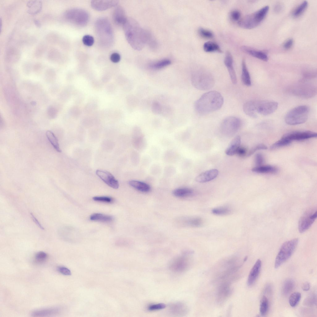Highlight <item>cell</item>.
Listing matches in <instances>:
<instances>
[{
  "mask_svg": "<svg viewBox=\"0 0 317 317\" xmlns=\"http://www.w3.org/2000/svg\"><path fill=\"white\" fill-rule=\"evenodd\" d=\"M243 110L245 113L249 116L254 118L257 117L254 104V101H250L245 102L243 105Z\"/></svg>",
  "mask_w": 317,
  "mask_h": 317,
  "instance_id": "24",
  "label": "cell"
},
{
  "mask_svg": "<svg viewBox=\"0 0 317 317\" xmlns=\"http://www.w3.org/2000/svg\"><path fill=\"white\" fill-rule=\"evenodd\" d=\"M171 63L170 59H165L153 63L151 64L149 66L152 69L159 70L169 65Z\"/></svg>",
  "mask_w": 317,
  "mask_h": 317,
  "instance_id": "31",
  "label": "cell"
},
{
  "mask_svg": "<svg viewBox=\"0 0 317 317\" xmlns=\"http://www.w3.org/2000/svg\"><path fill=\"white\" fill-rule=\"evenodd\" d=\"M96 175L106 184L111 188L117 189L119 187V183L114 176L106 171L98 170L96 171Z\"/></svg>",
  "mask_w": 317,
  "mask_h": 317,
  "instance_id": "15",
  "label": "cell"
},
{
  "mask_svg": "<svg viewBox=\"0 0 317 317\" xmlns=\"http://www.w3.org/2000/svg\"><path fill=\"white\" fill-rule=\"evenodd\" d=\"M189 259L185 256L177 257L172 260L170 264L171 269L176 272H182L186 270L189 264Z\"/></svg>",
  "mask_w": 317,
  "mask_h": 317,
  "instance_id": "12",
  "label": "cell"
},
{
  "mask_svg": "<svg viewBox=\"0 0 317 317\" xmlns=\"http://www.w3.org/2000/svg\"><path fill=\"white\" fill-rule=\"evenodd\" d=\"M203 48L204 51L206 52H221V50L218 45L211 41H208L205 43L203 46Z\"/></svg>",
  "mask_w": 317,
  "mask_h": 317,
  "instance_id": "30",
  "label": "cell"
},
{
  "mask_svg": "<svg viewBox=\"0 0 317 317\" xmlns=\"http://www.w3.org/2000/svg\"><path fill=\"white\" fill-rule=\"evenodd\" d=\"M60 308L59 307H52L38 310L32 312L31 315L33 317H42L54 315L60 312Z\"/></svg>",
  "mask_w": 317,
  "mask_h": 317,
  "instance_id": "21",
  "label": "cell"
},
{
  "mask_svg": "<svg viewBox=\"0 0 317 317\" xmlns=\"http://www.w3.org/2000/svg\"><path fill=\"white\" fill-rule=\"evenodd\" d=\"M224 103V98L218 92L212 91L202 95L194 103L196 111L201 114L214 112L219 109Z\"/></svg>",
  "mask_w": 317,
  "mask_h": 317,
  "instance_id": "2",
  "label": "cell"
},
{
  "mask_svg": "<svg viewBox=\"0 0 317 317\" xmlns=\"http://www.w3.org/2000/svg\"><path fill=\"white\" fill-rule=\"evenodd\" d=\"M128 183L132 187L143 192H148L150 189V187L148 184L140 181L132 180L129 181Z\"/></svg>",
  "mask_w": 317,
  "mask_h": 317,
  "instance_id": "25",
  "label": "cell"
},
{
  "mask_svg": "<svg viewBox=\"0 0 317 317\" xmlns=\"http://www.w3.org/2000/svg\"><path fill=\"white\" fill-rule=\"evenodd\" d=\"M317 216V211L315 208H310L307 210L299 219L298 229L300 233H303L308 230L312 225Z\"/></svg>",
  "mask_w": 317,
  "mask_h": 317,
  "instance_id": "10",
  "label": "cell"
},
{
  "mask_svg": "<svg viewBox=\"0 0 317 317\" xmlns=\"http://www.w3.org/2000/svg\"><path fill=\"white\" fill-rule=\"evenodd\" d=\"M317 134L310 131H297L289 132L284 134L282 137L291 141H300L316 137Z\"/></svg>",
  "mask_w": 317,
  "mask_h": 317,
  "instance_id": "13",
  "label": "cell"
},
{
  "mask_svg": "<svg viewBox=\"0 0 317 317\" xmlns=\"http://www.w3.org/2000/svg\"><path fill=\"white\" fill-rule=\"evenodd\" d=\"M82 42L84 45L88 46H92L94 42L93 37L90 35H85L82 38Z\"/></svg>",
  "mask_w": 317,
  "mask_h": 317,
  "instance_id": "43",
  "label": "cell"
},
{
  "mask_svg": "<svg viewBox=\"0 0 317 317\" xmlns=\"http://www.w3.org/2000/svg\"><path fill=\"white\" fill-rule=\"evenodd\" d=\"M230 208L227 207H220L215 208L212 210V213L217 215H225L228 214L231 212Z\"/></svg>",
  "mask_w": 317,
  "mask_h": 317,
  "instance_id": "40",
  "label": "cell"
},
{
  "mask_svg": "<svg viewBox=\"0 0 317 317\" xmlns=\"http://www.w3.org/2000/svg\"><path fill=\"white\" fill-rule=\"evenodd\" d=\"M293 44V40L292 38H289L286 40L284 43L283 47L286 49H290Z\"/></svg>",
  "mask_w": 317,
  "mask_h": 317,
  "instance_id": "54",
  "label": "cell"
},
{
  "mask_svg": "<svg viewBox=\"0 0 317 317\" xmlns=\"http://www.w3.org/2000/svg\"><path fill=\"white\" fill-rule=\"evenodd\" d=\"M240 119L235 116L228 117L222 121L220 126L222 133L228 136L234 134L238 130L241 125Z\"/></svg>",
  "mask_w": 317,
  "mask_h": 317,
  "instance_id": "9",
  "label": "cell"
},
{
  "mask_svg": "<svg viewBox=\"0 0 317 317\" xmlns=\"http://www.w3.org/2000/svg\"><path fill=\"white\" fill-rule=\"evenodd\" d=\"M247 154L246 149L244 147L240 146L238 149L236 154L239 156L243 157L246 155Z\"/></svg>",
  "mask_w": 317,
  "mask_h": 317,
  "instance_id": "55",
  "label": "cell"
},
{
  "mask_svg": "<svg viewBox=\"0 0 317 317\" xmlns=\"http://www.w3.org/2000/svg\"><path fill=\"white\" fill-rule=\"evenodd\" d=\"M301 295L300 293L295 292L292 293L290 296L289 302V305L292 307H295L300 300Z\"/></svg>",
  "mask_w": 317,
  "mask_h": 317,
  "instance_id": "38",
  "label": "cell"
},
{
  "mask_svg": "<svg viewBox=\"0 0 317 317\" xmlns=\"http://www.w3.org/2000/svg\"><path fill=\"white\" fill-rule=\"evenodd\" d=\"M255 107L256 112L263 115H267L274 112L277 109L278 103L277 102L271 101H254Z\"/></svg>",
  "mask_w": 317,
  "mask_h": 317,
  "instance_id": "11",
  "label": "cell"
},
{
  "mask_svg": "<svg viewBox=\"0 0 317 317\" xmlns=\"http://www.w3.org/2000/svg\"><path fill=\"white\" fill-rule=\"evenodd\" d=\"M31 217L33 221L35 223V224L37 225V226L41 229H44V228L42 226L41 224L40 223L37 219L35 217L34 215L32 213H30Z\"/></svg>",
  "mask_w": 317,
  "mask_h": 317,
  "instance_id": "56",
  "label": "cell"
},
{
  "mask_svg": "<svg viewBox=\"0 0 317 317\" xmlns=\"http://www.w3.org/2000/svg\"><path fill=\"white\" fill-rule=\"evenodd\" d=\"M298 242L297 238H294L284 242L281 245L276 256L275 268H278L288 259L294 252Z\"/></svg>",
  "mask_w": 317,
  "mask_h": 317,
  "instance_id": "7",
  "label": "cell"
},
{
  "mask_svg": "<svg viewBox=\"0 0 317 317\" xmlns=\"http://www.w3.org/2000/svg\"><path fill=\"white\" fill-rule=\"evenodd\" d=\"M261 265L262 262L260 259H257L249 273L247 281L248 286L252 285L255 281L260 273Z\"/></svg>",
  "mask_w": 317,
  "mask_h": 317,
  "instance_id": "19",
  "label": "cell"
},
{
  "mask_svg": "<svg viewBox=\"0 0 317 317\" xmlns=\"http://www.w3.org/2000/svg\"><path fill=\"white\" fill-rule=\"evenodd\" d=\"M304 304L312 306L316 304V296L315 294H311L307 297L304 302Z\"/></svg>",
  "mask_w": 317,
  "mask_h": 317,
  "instance_id": "42",
  "label": "cell"
},
{
  "mask_svg": "<svg viewBox=\"0 0 317 317\" xmlns=\"http://www.w3.org/2000/svg\"><path fill=\"white\" fill-rule=\"evenodd\" d=\"M193 85L200 90H207L211 89L215 84L214 77L210 73L198 70L193 72L191 77Z\"/></svg>",
  "mask_w": 317,
  "mask_h": 317,
  "instance_id": "5",
  "label": "cell"
},
{
  "mask_svg": "<svg viewBox=\"0 0 317 317\" xmlns=\"http://www.w3.org/2000/svg\"><path fill=\"white\" fill-rule=\"evenodd\" d=\"M291 90L292 93L297 96L305 98H310L315 95V89L311 85L307 84H301L296 85Z\"/></svg>",
  "mask_w": 317,
  "mask_h": 317,
  "instance_id": "14",
  "label": "cell"
},
{
  "mask_svg": "<svg viewBox=\"0 0 317 317\" xmlns=\"http://www.w3.org/2000/svg\"><path fill=\"white\" fill-rule=\"evenodd\" d=\"M46 137L51 144L56 150L58 152H60L58 141L54 134L50 131H48L46 133Z\"/></svg>",
  "mask_w": 317,
  "mask_h": 317,
  "instance_id": "34",
  "label": "cell"
},
{
  "mask_svg": "<svg viewBox=\"0 0 317 317\" xmlns=\"http://www.w3.org/2000/svg\"><path fill=\"white\" fill-rule=\"evenodd\" d=\"M65 18L68 21L79 27L86 25L89 20V15L84 10L73 8L67 11L64 13Z\"/></svg>",
  "mask_w": 317,
  "mask_h": 317,
  "instance_id": "8",
  "label": "cell"
},
{
  "mask_svg": "<svg viewBox=\"0 0 317 317\" xmlns=\"http://www.w3.org/2000/svg\"><path fill=\"white\" fill-rule=\"evenodd\" d=\"M283 6L280 3H278L274 7V11L276 12H279L283 9Z\"/></svg>",
  "mask_w": 317,
  "mask_h": 317,
  "instance_id": "57",
  "label": "cell"
},
{
  "mask_svg": "<svg viewBox=\"0 0 317 317\" xmlns=\"http://www.w3.org/2000/svg\"><path fill=\"white\" fill-rule=\"evenodd\" d=\"M252 171L259 173H275L277 172V169L275 167L271 166L261 165L253 168Z\"/></svg>",
  "mask_w": 317,
  "mask_h": 317,
  "instance_id": "28",
  "label": "cell"
},
{
  "mask_svg": "<svg viewBox=\"0 0 317 317\" xmlns=\"http://www.w3.org/2000/svg\"><path fill=\"white\" fill-rule=\"evenodd\" d=\"M28 8V13L30 14H34L39 12L42 7V2L40 1H30L27 3Z\"/></svg>",
  "mask_w": 317,
  "mask_h": 317,
  "instance_id": "27",
  "label": "cell"
},
{
  "mask_svg": "<svg viewBox=\"0 0 317 317\" xmlns=\"http://www.w3.org/2000/svg\"><path fill=\"white\" fill-rule=\"evenodd\" d=\"M90 218L93 221L107 222L111 221L113 219L111 216L100 213L93 214L90 216Z\"/></svg>",
  "mask_w": 317,
  "mask_h": 317,
  "instance_id": "33",
  "label": "cell"
},
{
  "mask_svg": "<svg viewBox=\"0 0 317 317\" xmlns=\"http://www.w3.org/2000/svg\"><path fill=\"white\" fill-rule=\"evenodd\" d=\"M184 222L185 224L193 227H199L203 224L202 219L199 217L189 218L186 219Z\"/></svg>",
  "mask_w": 317,
  "mask_h": 317,
  "instance_id": "36",
  "label": "cell"
},
{
  "mask_svg": "<svg viewBox=\"0 0 317 317\" xmlns=\"http://www.w3.org/2000/svg\"><path fill=\"white\" fill-rule=\"evenodd\" d=\"M47 254L43 251L38 252L35 255L36 260L39 263L44 262L47 259Z\"/></svg>",
  "mask_w": 317,
  "mask_h": 317,
  "instance_id": "44",
  "label": "cell"
},
{
  "mask_svg": "<svg viewBox=\"0 0 317 317\" xmlns=\"http://www.w3.org/2000/svg\"><path fill=\"white\" fill-rule=\"evenodd\" d=\"M224 63L227 67L231 81L234 85L237 83V77L233 65V59L231 53L227 51L224 59Z\"/></svg>",
  "mask_w": 317,
  "mask_h": 317,
  "instance_id": "17",
  "label": "cell"
},
{
  "mask_svg": "<svg viewBox=\"0 0 317 317\" xmlns=\"http://www.w3.org/2000/svg\"><path fill=\"white\" fill-rule=\"evenodd\" d=\"M166 305L164 303H160L151 305L148 307V310L150 311L156 310L164 309Z\"/></svg>",
  "mask_w": 317,
  "mask_h": 317,
  "instance_id": "46",
  "label": "cell"
},
{
  "mask_svg": "<svg viewBox=\"0 0 317 317\" xmlns=\"http://www.w3.org/2000/svg\"><path fill=\"white\" fill-rule=\"evenodd\" d=\"M34 22L35 24L37 26V27H41V24L40 22L39 21L36 20H34Z\"/></svg>",
  "mask_w": 317,
  "mask_h": 317,
  "instance_id": "60",
  "label": "cell"
},
{
  "mask_svg": "<svg viewBox=\"0 0 317 317\" xmlns=\"http://www.w3.org/2000/svg\"><path fill=\"white\" fill-rule=\"evenodd\" d=\"M119 3L117 0H92L91 4L92 7L98 11H103L116 6Z\"/></svg>",
  "mask_w": 317,
  "mask_h": 317,
  "instance_id": "16",
  "label": "cell"
},
{
  "mask_svg": "<svg viewBox=\"0 0 317 317\" xmlns=\"http://www.w3.org/2000/svg\"><path fill=\"white\" fill-rule=\"evenodd\" d=\"M172 193L174 196L177 197H187L193 193V190L187 188H180L174 190Z\"/></svg>",
  "mask_w": 317,
  "mask_h": 317,
  "instance_id": "29",
  "label": "cell"
},
{
  "mask_svg": "<svg viewBox=\"0 0 317 317\" xmlns=\"http://www.w3.org/2000/svg\"><path fill=\"white\" fill-rule=\"evenodd\" d=\"M308 5V2L306 1L302 2L294 11L293 13V16L297 17L301 15L306 9Z\"/></svg>",
  "mask_w": 317,
  "mask_h": 317,
  "instance_id": "37",
  "label": "cell"
},
{
  "mask_svg": "<svg viewBox=\"0 0 317 317\" xmlns=\"http://www.w3.org/2000/svg\"><path fill=\"white\" fill-rule=\"evenodd\" d=\"M160 106L158 103H155L153 104V111L156 112H159V111H160Z\"/></svg>",
  "mask_w": 317,
  "mask_h": 317,
  "instance_id": "59",
  "label": "cell"
},
{
  "mask_svg": "<svg viewBox=\"0 0 317 317\" xmlns=\"http://www.w3.org/2000/svg\"><path fill=\"white\" fill-rule=\"evenodd\" d=\"M269 10V6H265L254 13L240 19L238 21V24L240 27L243 28H253L258 26L264 19Z\"/></svg>",
  "mask_w": 317,
  "mask_h": 317,
  "instance_id": "4",
  "label": "cell"
},
{
  "mask_svg": "<svg viewBox=\"0 0 317 317\" xmlns=\"http://www.w3.org/2000/svg\"><path fill=\"white\" fill-rule=\"evenodd\" d=\"M303 76L305 79H310L315 77L316 74L314 72L309 70L303 72Z\"/></svg>",
  "mask_w": 317,
  "mask_h": 317,
  "instance_id": "53",
  "label": "cell"
},
{
  "mask_svg": "<svg viewBox=\"0 0 317 317\" xmlns=\"http://www.w3.org/2000/svg\"><path fill=\"white\" fill-rule=\"evenodd\" d=\"M230 17L232 20L234 21H239L241 17V13L237 10L232 11L230 13Z\"/></svg>",
  "mask_w": 317,
  "mask_h": 317,
  "instance_id": "49",
  "label": "cell"
},
{
  "mask_svg": "<svg viewBox=\"0 0 317 317\" xmlns=\"http://www.w3.org/2000/svg\"><path fill=\"white\" fill-rule=\"evenodd\" d=\"M198 33L202 37L205 38H210L213 36L211 32L202 28H200L198 29Z\"/></svg>",
  "mask_w": 317,
  "mask_h": 317,
  "instance_id": "45",
  "label": "cell"
},
{
  "mask_svg": "<svg viewBox=\"0 0 317 317\" xmlns=\"http://www.w3.org/2000/svg\"><path fill=\"white\" fill-rule=\"evenodd\" d=\"M171 310L173 312L176 314L181 313L186 311L185 307L181 303H176L171 307Z\"/></svg>",
  "mask_w": 317,
  "mask_h": 317,
  "instance_id": "41",
  "label": "cell"
},
{
  "mask_svg": "<svg viewBox=\"0 0 317 317\" xmlns=\"http://www.w3.org/2000/svg\"><path fill=\"white\" fill-rule=\"evenodd\" d=\"M267 147L263 144H259L252 149L247 154V156H249L253 154L256 151L261 150H266Z\"/></svg>",
  "mask_w": 317,
  "mask_h": 317,
  "instance_id": "47",
  "label": "cell"
},
{
  "mask_svg": "<svg viewBox=\"0 0 317 317\" xmlns=\"http://www.w3.org/2000/svg\"><path fill=\"white\" fill-rule=\"evenodd\" d=\"M241 79L243 83L246 86H250L251 85L250 76L245 59H243L242 62Z\"/></svg>",
  "mask_w": 317,
  "mask_h": 317,
  "instance_id": "26",
  "label": "cell"
},
{
  "mask_svg": "<svg viewBox=\"0 0 317 317\" xmlns=\"http://www.w3.org/2000/svg\"><path fill=\"white\" fill-rule=\"evenodd\" d=\"M310 288V284L308 282L304 283L302 285V289L305 291H307L309 290Z\"/></svg>",
  "mask_w": 317,
  "mask_h": 317,
  "instance_id": "58",
  "label": "cell"
},
{
  "mask_svg": "<svg viewBox=\"0 0 317 317\" xmlns=\"http://www.w3.org/2000/svg\"><path fill=\"white\" fill-rule=\"evenodd\" d=\"M294 285V282L292 279L288 278L285 280L282 287L283 294L284 295L289 294L293 289Z\"/></svg>",
  "mask_w": 317,
  "mask_h": 317,
  "instance_id": "32",
  "label": "cell"
},
{
  "mask_svg": "<svg viewBox=\"0 0 317 317\" xmlns=\"http://www.w3.org/2000/svg\"><path fill=\"white\" fill-rule=\"evenodd\" d=\"M112 18L114 23L118 26H122L125 22L126 18L124 10L120 6L116 7L114 11Z\"/></svg>",
  "mask_w": 317,
  "mask_h": 317,
  "instance_id": "20",
  "label": "cell"
},
{
  "mask_svg": "<svg viewBox=\"0 0 317 317\" xmlns=\"http://www.w3.org/2000/svg\"><path fill=\"white\" fill-rule=\"evenodd\" d=\"M127 40L133 49L141 50L150 36L143 30L135 20L131 18L127 19L123 26Z\"/></svg>",
  "mask_w": 317,
  "mask_h": 317,
  "instance_id": "1",
  "label": "cell"
},
{
  "mask_svg": "<svg viewBox=\"0 0 317 317\" xmlns=\"http://www.w3.org/2000/svg\"><path fill=\"white\" fill-rule=\"evenodd\" d=\"M242 50L247 54L264 61H267L268 59L267 54L262 51L256 50L246 46L242 47Z\"/></svg>",
  "mask_w": 317,
  "mask_h": 317,
  "instance_id": "23",
  "label": "cell"
},
{
  "mask_svg": "<svg viewBox=\"0 0 317 317\" xmlns=\"http://www.w3.org/2000/svg\"><path fill=\"white\" fill-rule=\"evenodd\" d=\"M93 198L95 201L98 202L110 203L112 201V199L108 197H94Z\"/></svg>",
  "mask_w": 317,
  "mask_h": 317,
  "instance_id": "48",
  "label": "cell"
},
{
  "mask_svg": "<svg viewBox=\"0 0 317 317\" xmlns=\"http://www.w3.org/2000/svg\"><path fill=\"white\" fill-rule=\"evenodd\" d=\"M219 173L216 169H212L206 171L198 175L195 178V180L198 183H205L215 179Z\"/></svg>",
  "mask_w": 317,
  "mask_h": 317,
  "instance_id": "18",
  "label": "cell"
},
{
  "mask_svg": "<svg viewBox=\"0 0 317 317\" xmlns=\"http://www.w3.org/2000/svg\"><path fill=\"white\" fill-rule=\"evenodd\" d=\"M120 55L116 52L112 53L110 56V59L111 61L115 63L119 62L120 61Z\"/></svg>",
  "mask_w": 317,
  "mask_h": 317,
  "instance_id": "52",
  "label": "cell"
},
{
  "mask_svg": "<svg viewBox=\"0 0 317 317\" xmlns=\"http://www.w3.org/2000/svg\"><path fill=\"white\" fill-rule=\"evenodd\" d=\"M310 109L306 105L295 107L288 112L285 115L286 123L290 125L301 124L306 122L308 118Z\"/></svg>",
  "mask_w": 317,
  "mask_h": 317,
  "instance_id": "6",
  "label": "cell"
},
{
  "mask_svg": "<svg viewBox=\"0 0 317 317\" xmlns=\"http://www.w3.org/2000/svg\"><path fill=\"white\" fill-rule=\"evenodd\" d=\"M58 271L61 274L66 276L70 275L71 271L68 268L63 266H59L57 268Z\"/></svg>",
  "mask_w": 317,
  "mask_h": 317,
  "instance_id": "50",
  "label": "cell"
},
{
  "mask_svg": "<svg viewBox=\"0 0 317 317\" xmlns=\"http://www.w3.org/2000/svg\"><path fill=\"white\" fill-rule=\"evenodd\" d=\"M255 162L258 166L261 165L264 162V158L263 155L260 153L256 154L255 156Z\"/></svg>",
  "mask_w": 317,
  "mask_h": 317,
  "instance_id": "51",
  "label": "cell"
},
{
  "mask_svg": "<svg viewBox=\"0 0 317 317\" xmlns=\"http://www.w3.org/2000/svg\"><path fill=\"white\" fill-rule=\"evenodd\" d=\"M291 142V141L282 137L280 140L273 144L270 147V149L273 150L288 145Z\"/></svg>",
  "mask_w": 317,
  "mask_h": 317,
  "instance_id": "39",
  "label": "cell"
},
{
  "mask_svg": "<svg viewBox=\"0 0 317 317\" xmlns=\"http://www.w3.org/2000/svg\"><path fill=\"white\" fill-rule=\"evenodd\" d=\"M95 31L100 45L105 48L110 47L114 40L112 28L109 20L105 17H101L96 21Z\"/></svg>",
  "mask_w": 317,
  "mask_h": 317,
  "instance_id": "3",
  "label": "cell"
},
{
  "mask_svg": "<svg viewBox=\"0 0 317 317\" xmlns=\"http://www.w3.org/2000/svg\"><path fill=\"white\" fill-rule=\"evenodd\" d=\"M268 308V301L267 297L263 296L261 300L260 305V312L262 316L265 315L267 313Z\"/></svg>",
  "mask_w": 317,
  "mask_h": 317,
  "instance_id": "35",
  "label": "cell"
},
{
  "mask_svg": "<svg viewBox=\"0 0 317 317\" xmlns=\"http://www.w3.org/2000/svg\"><path fill=\"white\" fill-rule=\"evenodd\" d=\"M241 143L240 137L239 136H236L226 148L225 151L226 154L229 156H232L236 154L238 149L240 146Z\"/></svg>",
  "mask_w": 317,
  "mask_h": 317,
  "instance_id": "22",
  "label": "cell"
}]
</instances>
